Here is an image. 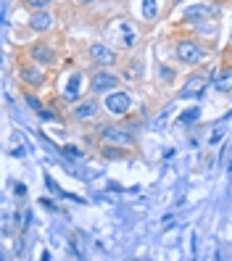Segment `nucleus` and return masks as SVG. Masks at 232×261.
Here are the masks:
<instances>
[{
    "label": "nucleus",
    "instance_id": "1",
    "mask_svg": "<svg viewBox=\"0 0 232 261\" xmlns=\"http://www.w3.org/2000/svg\"><path fill=\"white\" fill-rule=\"evenodd\" d=\"M100 137L106 143H111V145H119V148H124V145H132V135L127 129H121V127H114V124H108V127H100Z\"/></svg>",
    "mask_w": 232,
    "mask_h": 261
},
{
    "label": "nucleus",
    "instance_id": "2",
    "mask_svg": "<svg viewBox=\"0 0 232 261\" xmlns=\"http://www.w3.org/2000/svg\"><path fill=\"white\" fill-rule=\"evenodd\" d=\"M177 58L182 61V64H198V61L203 58V50H200L193 40H182L177 45Z\"/></svg>",
    "mask_w": 232,
    "mask_h": 261
},
{
    "label": "nucleus",
    "instance_id": "3",
    "mask_svg": "<svg viewBox=\"0 0 232 261\" xmlns=\"http://www.w3.org/2000/svg\"><path fill=\"white\" fill-rule=\"evenodd\" d=\"M90 58L95 61V64H100V66H114V64H116L114 50L106 48L103 42H95V45H92V48H90Z\"/></svg>",
    "mask_w": 232,
    "mask_h": 261
},
{
    "label": "nucleus",
    "instance_id": "4",
    "mask_svg": "<svg viewBox=\"0 0 232 261\" xmlns=\"http://www.w3.org/2000/svg\"><path fill=\"white\" fill-rule=\"evenodd\" d=\"M119 85V76L108 74V71H98L95 76H92V93H108V90H114Z\"/></svg>",
    "mask_w": 232,
    "mask_h": 261
},
{
    "label": "nucleus",
    "instance_id": "5",
    "mask_svg": "<svg viewBox=\"0 0 232 261\" xmlns=\"http://www.w3.org/2000/svg\"><path fill=\"white\" fill-rule=\"evenodd\" d=\"M130 106H132V100H130L127 93H111V95L106 98V109L111 111V114H127Z\"/></svg>",
    "mask_w": 232,
    "mask_h": 261
},
{
    "label": "nucleus",
    "instance_id": "6",
    "mask_svg": "<svg viewBox=\"0 0 232 261\" xmlns=\"http://www.w3.org/2000/svg\"><path fill=\"white\" fill-rule=\"evenodd\" d=\"M206 76H190L188 85L182 87V98H200L203 95V90H206Z\"/></svg>",
    "mask_w": 232,
    "mask_h": 261
},
{
    "label": "nucleus",
    "instance_id": "7",
    "mask_svg": "<svg viewBox=\"0 0 232 261\" xmlns=\"http://www.w3.org/2000/svg\"><path fill=\"white\" fill-rule=\"evenodd\" d=\"M50 24H53V16L48 11H35L32 19H29V27H32L35 32H45V29H50Z\"/></svg>",
    "mask_w": 232,
    "mask_h": 261
},
{
    "label": "nucleus",
    "instance_id": "8",
    "mask_svg": "<svg viewBox=\"0 0 232 261\" xmlns=\"http://www.w3.org/2000/svg\"><path fill=\"white\" fill-rule=\"evenodd\" d=\"M211 16V8L209 6H190V8H185V19L188 21H193V24H198V21H203V19H209Z\"/></svg>",
    "mask_w": 232,
    "mask_h": 261
},
{
    "label": "nucleus",
    "instance_id": "9",
    "mask_svg": "<svg viewBox=\"0 0 232 261\" xmlns=\"http://www.w3.org/2000/svg\"><path fill=\"white\" fill-rule=\"evenodd\" d=\"M98 114V103L95 100H82L74 106V119H92Z\"/></svg>",
    "mask_w": 232,
    "mask_h": 261
},
{
    "label": "nucleus",
    "instance_id": "10",
    "mask_svg": "<svg viewBox=\"0 0 232 261\" xmlns=\"http://www.w3.org/2000/svg\"><path fill=\"white\" fill-rule=\"evenodd\" d=\"M19 74H21V80H24L27 85H32V87H40V85L45 82V74H42L37 66H24Z\"/></svg>",
    "mask_w": 232,
    "mask_h": 261
},
{
    "label": "nucleus",
    "instance_id": "11",
    "mask_svg": "<svg viewBox=\"0 0 232 261\" xmlns=\"http://www.w3.org/2000/svg\"><path fill=\"white\" fill-rule=\"evenodd\" d=\"M32 58L37 61V64H53V61H56V56H53V50L48 48V45H35V48H32Z\"/></svg>",
    "mask_w": 232,
    "mask_h": 261
},
{
    "label": "nucleus",
    "instance_id": "12",
    "mask_svg": "<svg viewBox=\"0 0 232 261\" xmlns=\"http://www.w3.org/2000/svg\"><path fill=\"white\" fill-rule=\"evenodd\" d=\"M82 82H85V76L82 74H71V80H69V85H66V98L69 100H76L80 98V87H82Z\"/></svg>",
    "mask_w": 232,
    "mask_h": 261
},
{
    "label": "nucleus",
    "instance_id": "13",
    "mask_svg": "<svg viewBox=\"0 0 232 261\" xmlns=\"http://www.w3.org/2000/svg\"><path fill=\"white\" fill-rule=\"evenodd\" d=\"M216 90H222V93H229V90H232V69L224 71L219 80H216Z\"/></svg>",
    "mask_w": 232,
    "mask_h": 261
},
{
    "label": "nucleus",
    "instance_id": "14",
    "mask_svg": "<svg viewBox=\"0 0 232 261\" xmlns=\"http://www.w3.org/2000/svg\"><path fill=\"white\" fill-rule=\"evenodd\" d=\"M143 16L156 19V0H143Z\"/></svg>",
    "mask_w": 232,
    "mask_h": 261
},
{
    "label": "nucleus",
    "instance_id": "15",
    "mask_svg": "<svg viewBox=\"0 0 232 261\" xmlns=\"http://www.w3.org/2000/svg\"><path fill=\"white\" fill-rule=\"evenodd\" d=\"M200 116V109H190L188 114H182V124H190V121H195Z\"/></svg>",
    "mask_w": 232,
    "mask_h": 261
},
{
    "label": "nucleus",
    "instance_id": "16",
    "mask_svg": "<svg viewBox=\"0 0 232 261\" xmlns=\"http://www.w3.org/2000/svg\"><path fill=\"white\" fill-rule=\"evenodd\" d=\"M24 3H27L29 8H35V11H42L45 6H48V3H50V0H24Z\"/></svg>",
    "mask_w": 232,
    "mask_h": 261
},
{
    "label": "nucleus",
    "instance_id": "17",
    "mask_svg": "<svg viewBox=\"0 0 232 261\" xmlns=\"http://www.w3.org/2000/svg\"><path fill=\"white\" fill-rule=\"evenodd\" d=\"M103 153H106L108 159H119V156H124V148H121V150H116V148H106Z\"/></svg>",
    "mask_w": 232,
    "mask_h": 261
},
{
    "label": "nucleus",
    "instance_id": "18",
    "mask_svg": "<svg viewBox=\"0 0 232 261\" xmlns=\"http://www.w3.org/2000/svg\"><path fill=\"white\" fill-rule=\"evenodd\" d=\"M159 76H161V80H174V71L166 69V66H161V69H159Z\"/></svg>",
    "mask_w": 232,
    "mask_h": 261
},
{
    "label": "nucleus",
    "instance_id": "19",
    "mask_svg": "<svg viewBox=\"0 0 232 261\" xmlns=\"http://www.w3.org/2000/svg\"><path fill=\"white\" fill-rule=\"evenodd\" d=\"M27 100H29V106H32V109H35V111H37V109H40V103H37V98H32V95H29V98H27Z\"/></svg>",
    "mask_w": 232,
    "mask_h": 261
},
{
    "label": "nucleus",
    "instance_id": "20",
    "mask_svg": "<svg viewBox=\"0 0 232 261\" xmlns=\"http://www.w3.org/2000/svg\"><path fill=\"white\" fill-rule=\"evenodd\" d=\"M13 193H16V195H24V193H27V188H24V185H16V188H13Z\"/></svg>",
    "mask_w": 232,
    "mask_h": 261
}]
</instances>
